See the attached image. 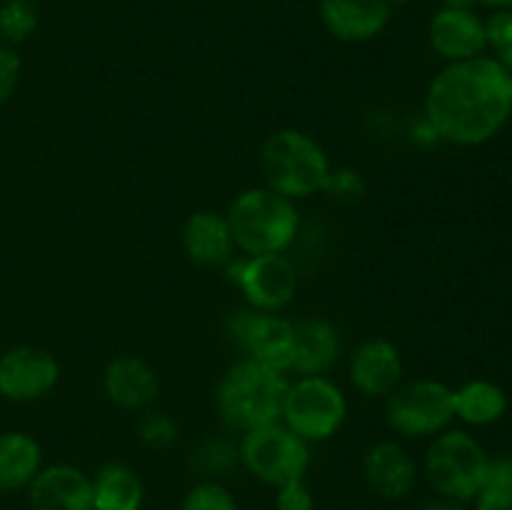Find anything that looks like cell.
<instances>
[{
    "instance_id": "obj_1",
    "label": "cell",
    "mask_w": 512,
    "mask_h": 510,
    "mask_svg": "<svg viewBox=\"0 0 512 510\" xmlns=\"http://www.w3.org/2000/svg\"><path fill=\"white\" fill-rule=\"evenodd\" d=\"M512 113V75L495 58H470L440 70L425 95V118L438 138L480 145Z\"/></svg>"
},
{
    "instance_id": "obj_2",
    "label": "cell",
    "mask_w": 512,
    "mask_h": 510,
    "mask_svg": "<svg viewBox=\"0 0 512 510\" xmlns=\"http://www.w3.org/2000/svg\"><path fill=\"white\" fill-rule=\"evenodd\" d=\"M288 385L280 370L248 358L233 365L220 383L218 410L225 423L243 433L278 423Z\"/></svg>"
},
{
    "instance_id": "obj_3",
    "label": "cell",
    "mask_w": 512,
    "mask_h": 510,
    "mask_svg": "<svg viewBox=\"0 0 512 510\" xmlns=\"http://www.w3.org/2000/svg\"><path fill=\"white\" fill-rule=\"evenodd\" d=\"M260 168H263L268 188L285 198H308L318 190H325L330 178L328 155L310 135L295 128L275 130L260 150Z\"/></svg>"
},
{
    "instance_id": "obj_4",
    "label": "cell",
    "mask_w": 512,
    "mask_h": 510,
    "mask_svg": "<svg viewBox=\"0 0 512 510\" xmlns=\"http://www.w3.org/2000/svg\"><path fill=\"white\" fill-rule=\"evenodd\" d=\"M235 245L248 255L283 253L298 233V210L293 200L270 188L245 190L228 213Z\"/></svg>"
},
{
    "instance_id": "obj_5",
    "label": "cell",
    "mask_w": 512,
    "mask_h": 510,
    "mask_svg": "<svg viewBox=\"0 0 512 510\" xmlns=\"http://www.w3.org/2000/svg\"><path fill=\"white\" fill-rule=\"evenodd\" d=\"M490 458L483 445L465 430H445L430 443L425 473L443 498L473 500L488 473Z\"/></svg>"
},
{
    "instance_id": "obj_6",
    "label": "cell",
    "mask_w": 512,
    "mask_h": 510,
    "mask_svg": "<svg viewBox=\"0 0 512 510\" xmlns=\"http://www.w3.org/2000/svg\"><path fill=\"white\" fill-rule=\"evenodd\" d=\"M245 468L265 485L283 488L305 478L310 465L308 440L295 435L288 425L270 423L243 433L238 450Z\"/></svg>"
},
{
    "instance_id": "obj_7",
    "label": "cell",
    "mask_w": 512,
    "mask_h": 510,
    "mask_svg": "<svg viewBox=\"0 0 512 510\" xmlns=\"http://www.w3.org/2000/svg\"><path fill=\"white\" fill-rule=\"evenodd\" d=\"M345 413L348 405L338 385L323 375H303L298 383L288 385L280 418L303 440H325L338 433Z\"/></svg>"
},
{
    "instance_id": "obj_8",
    "label": "cell",
    "mask_w": 512,
    "mask_h": 510,
    "mask_svg": "<svg viewBox=\"0 0 512 510\" xmlns=\"http://www.w3.org/2000/svg\"><path fill=\"white\" fill-rule=\"evenodd\" d=\"M455 418V398L438 380H415L393 390L388 400V423L408 438L438 435Z\"/></svg>"
},
{
    "instance_id": "obj_9",
    "label": "cell",
    "mask_w": 512,
    "mask_h": 510,
    "mask_svg": "<svg viewBox=\"0 0 512 510\" xmlns=\"http://www.w3.org/2000/svg\"><path fill=\"white\" fill-rule=\"evenodd\" d=\"M230 278L240 285L255 310L273 313L288 305L298 290L295 265L283 253L250 255L230 263Z\"/></svg>"
},
{
    "instance_id": "obj_10",
    "label": "cell",
    "mask_w": 512,
    "mask_h": 510,
    "mask_svg": "<svg viewBox=\"0 0 512 510\" xmlns=\"http://www.w3.org/2000/svg\"><path fill=\"white\" fill-rule=\"evenodd\" d=\"M230 333L250 360L268 368L290 370L293 358V325L265 310H240L230 320Z\"/></svg>"
},
{
    "instance_id": "obj_11",
    "label": "cell",
    "mask_w": 512,
    "mask_h": 510,
    "mask_svg": "<svg viewBox=\"0 0 512 510\" xmlns=\"http://www.w3.org/2000/svg\"><path fill=\"white\" fill-rule=\"evenodd\" d=\"M60 368L48 350L13 348L0 355V395L8 400H38L55 388Z\"/></svg>"
},
{
    "instance_id": "obj_12",
    "label": "cell",
    "mask_w": 512,
    "mask_h": 510,
    "mask_svg": "<svg viewBox=\"0 0 512 510\" xmlns=\"http://www.w3.org/2000/svg\"><path fill=\"white\" fill-rule=\"evenodd\" d=\"M28 495L33 510H93V480L75 465L40 468Z\"/></svg>"
},
{
    "instance_id": "obj_13",
    "label": "cell",
    "mask_w": 512,
    "mask_h": 510,
    "mask_svg": "<svg viewBox=\"0 0 512 510\" xmlns=\"http://www.w3.org/2000/svg\"><path fill=\"white\" fill-rule=\"evenodd\" d=\"M430 45L435 53L453 60L480 58L488 48V35L485 23L465 8H440L435 18L430 20Z\"/></svg>"
},
{
    "instance_id": "obj_14",
    "label": "cell",
    "mask_w": 512,
    "mask_h": 510,
    "mask_svg": "<svg viewBox=\"0 0 512 510\" xmlns=\"http://www.w3.org/2000/svg\"><path fill=\"white\" fill-rule=\"evenodd\" d=\"M390 10V0H320L325 28L345 43H363L383 33Z\"/></svg>"
},
{
    "instance_id": "obj_15",
    "label": "cell",
    "mask_w": 512,
    "mask_h": 510,
    "mask_svg": "<svg viewBox=\"0 0 512 510\" xmlns=\"http://www.w3.org/2000/svg\"><path fill=\"white\" fill-rule=\"evenodd\" d=\"M363 475L368 480L370 490L378 493L380 498L400 500L415 488L418 465H415V460L410 458L403 445L385 440V443L373 445L365 453Z\"/></svg>"
},
{
    "instance_id": "obj_16",
    "label": "cell",
    "mask_w": 512,
    "mask_h": 510,
    "mask_svg": "<svg viewBox=\"0 0 512 510\" xmlns=\"http://www.w3.org/2000/svg\"><path fill=\"white\" fill-rule=\"evenodd\" d=\"M350 378L353 385L365 395H390L403 378L400 353L390 340H365L350 360Z\"/></svg>"
},
{
    "instance_id": "obj_17",
    "label": "cell",
    "mask_w": 512,
    "mask_h": 510,
    "mask_svg": "<svg viewBox=\"0 0 512 510\" xmlns=\"http://www.w3.org/2000/svg\"><path fill=\"white\" fill-rule=\"evenodd\" d=\"M103 385L108 398L125 410L148 408L158 398V375L145 360L123 355L105 368Z\"/></svg>"
},
{
    "instance_id": "obj_18",
    "label": "cell",
    "mask_w": 512,
    "mask_h": 510,
    "mask_svg": "<svg viewBox=\"0 0 512 510\" xmlns=\"http://www.w3.org/2000/svg\"><path fill=\"white\" fill-rule=\"evenodd\" d=\"M183 248L190 260L200 265L230 263L235 240L230 233L228 218L213 213V210L193 213L183 225Z\"/></svg>"
},
{
    "instance_id": "obj_19",
    "label": "cell",
    "mask_w": 512,
    "mask_h": 510,
    "mask_svg": "<svg viewBox=\"0 0 512 510\" xmlns=\"http://www.w3.org/2000/svg\"><path fill=\"white\" fill-rule=\"evenodd\" d=\"M340 353L338 333L328 320L305 318L293 325V358L290 370L300 375H320L330 370Z\"/></svg>"
},
{
    "instance_id": "obj_20",
    "label": "cell",
    "mask_w": 512,
    "mask_h": 510,
    "mask_svg": "<svg viewBox=\"0 0 512 510\" xmlns=\"http://www.w3.org/2000/svg\"><path fill=\"white\" fill-rule=\"evenodd\" d=\"M145 490L125 463H105L93 480V510H140Z\"/></svg>"
},
{
    "instance_id": "obj_21",
    "label": "cell",
    "mask_w": 512,
    "mask_h": 510,
    "mask_svg": "<svg viewBox=\"0 0 512 510\" xmlns=\"http://www.w3.org/2000/svg\"><path fill=\"white\" fill-rule=\"evenodd\" d=\"M40 445L25 433L0 435V493H13L33 483L40 473Z\"/></svg>"
},
{
    "instance_id": "obj_22",
    "label": "cell",
    "mask_w": 512,
    "mask_h": 510,
    "mask_svg": "<svg viewBox=\"0 0 512 510\" xmlns=\"http://www.w3.org/2000/svg\"><path fill=\"white\" fill-rule=\"evenodd\" d=\"M455 398V415L463 418L470 425H490L500 420L505 413V400L503 388H498L490 380H473L465 383L460 390H453Z\"/></svg>"
},
{
    "instance_id": "obj_23",
    "label": "cell",
    "mask_w": 512,
    "mask_h": 510,
    "mask_svg": "<svg viewBox=\"0 0 512 510\" xmlns=\"http://www.w3.org/2000/svg\"><path fill=\"white\" fill-rule=\"evenodd\" d=\"M473 500L475 510H512V455L490 460L483 485Z\"/></svg>"
},
{
    "instance_id": "obj_24",
    "label": "cell",
    "mask_w": 512,
    "mask_h": 510,
    "mask_svg": "<svg viewBox=\"0 0 512 510\" xmlns=\"http://www.w3.org/2000/svg\"><path fill=\"white\" fill-rule=\"evenodd\" d=\"M38 28V8L33 0H5L0 5V33L10 43L30 38Z\"/></svg>"
},
{
    "instance_id": "obj_25",
    "label": "cell",
    "mask_w": 512,
    "mask_h": 510,
    "mask_svg": "<svg viewBox=\"0 0 512 510\" xmlns=\"http://www.w3.org/2000/svg\"><path fill=\"white\" fill-rule=\"evenodd\" d=\"M180 510H238V503L225 485L203 480L188 490Z\"/></svg>"
},
{
    "instance_id": "obj_26",
    "label": "cell",
    "mask_w": 512,
    "mask_h": 510,
    "mask_svg": "<svg viewBox=\"0 0 512 510\" xmlns=\"http://www.w3.org/2000/svg\"><path fill=\"white\" fill-rule=\"evenodd\" d=\"M238 450L223 440H208L193 453V465L205 475H223L238 463Z\"/></svg>"
},
{
    "instance_id": "obj_27",
    "label": "cell",
    "mask_w": 512,
    "mask_h": 510,
    "mask_svg": "<svg viewBox=\"0 0 512 510\" xmlns=\"http://www.w3.org/2000/svg\"><path fill=\"white\" fill-rule=\"evenodd\" d=\"M488 45L498 55V63L512 75V10H495L485 23Z\"/></svg>"
},
{
    "instance_id": "obj_28",
    "label": "cell",
    "mask_w": 512,
    "mask_h": 510,
    "mask_svg": "<svg viewBox=\"0 0 512 510\" xmlns=\"http://www.w3.org/2000/svg\"><path fill=\"white\" fill-rule=\"evenodd\" d=\"M138 435L145 445H150V448H168V445H173L178 428H175V423L168 415L150 413L140 420Z\"/></svg>"
},
{
    "instance_id": "obj_29",
    "label": "cell",
    "mask_w": 512,
    "mask_h": 510,
    "mask_svg": "<svg viewBox=\"0 0 512 510\" xmlns=\"http://www.w3.org/2000/svg\"><path fill=\"white\" fill-rule=\"evenodd\" d=\"M313 505V493H310L303 480L278 488V498H275V508L278 510H313Z\"/></svg>"
},
{
    "instance_id": "obj_30",
    "label": "cell",
    "mask_w": 512,
    "mask_h": 510,
    "mask_svg": "<svg viewBox=\"0 0 512 510\" xmlns=\"http://www.w3.org/2000/svg\"><path fill=\"white\" fill-rule=\"evenodd\" d=\"M20 78V58L10 48L0 45V105L13 95Z\"/></svg>"
},
{
    "instance_id": "obj_31",
    "label": "cell",
    "mask_w": 512,
    "mask_h": 510,
    "mask_svg": "<svg viewBox=\"0 0 512 510\" xmlns=\"http://www.w3.org/2000/svg\"><path fill=\"white\" fill-rule=\"evenodd\" d=\"M330 195H338V198H358L363 193V180L353 170H338V173H330L328 185H325Z\"/></svg>"
},
{
    "instance_id": "obj_32",
    "label": "cell",
    "mask_w": 512,
    "mask_h": 510,
    "mask_svg": "<svg viewBox=\"0 0 512 510\" xmlns=\"http://www.w3.org/2000/svg\"><path fill=\"white\" fill-rule=\"evenodd\" d=\"M420 510H465V508H463V503H458V500L443 498V500H433V503L423 505Z\"/></svg>"
},
{
    "instance_id": "obj_33",
    "label": "cell",
    "mask_w": 512,
    "mask_h": 510,
    "mask_svg": "<svg viewBox=\"0 0 512 510\" xmlns=\"http://www.w3.org/2000/svg\"><path fill=\"white\" fill-rule=\"evenodd\" d=\"M443 3V8H465V10H473V5L478 3V0H440Z\"/></svg>"
},
{
    "instance_id": "obj_34",
    "label": "cell",
    "mask_w": 512,
    "mask_h": 510,
    "mask_svg": "<svg viewBox=\"0 0 512 510\" xmlns=\"http://www.w3.org/2000/svg\"><path fill=\"white\" fill-rule=\"evenodd\" d=\"M480 3L490 5L495 10H512V0H480Z\"/></svg>"
},
{
    "instance_id": "obj_35",
    "label": "cell",
    "mask_w": 512,
    "mask_h": 510,
    "mask_svg": "<svg viewBox=\"0 0 512 510\" xmlns=\"http://www.w3.org/2000/svg\"><path fill=\"white\" fill-rule=\"evenodd\" d=\"M393 3H398V5H403V3H410V0H390V5Z\"/></svg>"
}]
</instances>
